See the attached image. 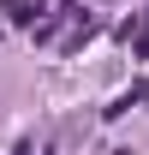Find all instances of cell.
<instances>
[{
  "label": "cell",
  "mask_w": 149,
  "mask_h": 155,
  "mask_svg": "<svg viewBox=\"0 0 149 155\" xmlns=\"http://www.w3.org/2000/svg\"><path fill=\"white\" fill-rule=\"evenodd\" d=\"M131 107H149V84H131L125 96H119V101H113V107H108V119H119V114H131Z\"/></svg>",
  "instance_id": "cell-1"
},
{
  "label": "cell",
  "mask_w": 149,
  "mask_h": 155,
  "mask_svg": "<svg viewBox=\"0 0 149 155\" xmlns=\"http://www.w3.org/2000/svg\"><path fill=\"white\" fill-rule=\"evenodd\" d=\"M6 12H12V24H36V12H48V6L42 0H12Z\"/></svg>",
  "instance_id": "cell-2"
},
{
  "label": "cell",
  "mask_w": 149,
  "mask_h": 155,
  "mask_svg": "<svg viewBox=\"0 0 149 155\" xmlns=\"http://www.w3.org/2000/svg\"><path fill=\"white\" fill-rule=\"evenodd\" d=\"M149 54V18H143V30H137V60Z\"/></svg>",
  "instance_id": "cell-3"
}]
</instances>
